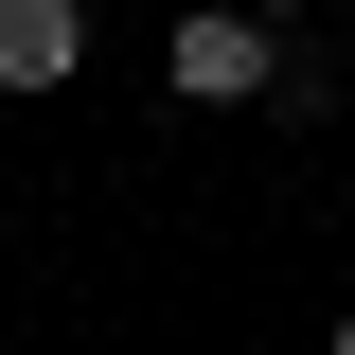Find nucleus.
Masks as SVG:
<instances>
[{"label": "nucleus", "instance_id": "f257e3e1", "mask_svg": "<svg viewBox=\"0 0 355 355\" xmlns=\"http://www.w3.org/2000/svg\"><path fill=\"white\" fill-rule=\"evenodd\" d=\"M266 71H284V18H249V0L160 18V107H266Z\"/></svg>", "mask_w": 355, "mask_h": 355}, {"label": "nucleus", "instance_id": "f03ea898", "mask_svg": "<svg viewBox=\"0 0 355 355\" xmlns=\"http://www.w3.org/2000/svg\"><path fill=\"white\" fill-rule=\"evenodd\" d=\"M71 71H89V0H0V89L18 107H53Z\"/></svg>", "mask_w": 355, "mask_h": 355}, {"label": "nucleus", "instance_id": "7ed1b4c3", "mask_svg": "<svg viewBox=\"0 0 355 355\" xmlns=\"http://www.w3.org/2000/svg\"><path fill=\"white\" fill-rule=\"evenodd\" d=\"M266 125H338V53H320V18H284V71H266Z\"/></svg>", "mask_w": 355, "mask_h": 355}, {"label": "nucleus", "instance_id": "20e7f679", "mask_svg": "<svg viewBox=\"0 0 355 355\" xmlns=\"http://www.w3.org/2000/svg\"><path fill=\"white\" fill-rule=\"evenodd\" d=\"M89 18H160V0H89Z\"/></svg>", "mask_w": 355, "mask_h": 355}, {"label": "nucleus", "instance_id": "39448f33", "mask_svg": "<svg viewBox=\"0 0 355 355\" xmlns=\"http://www.w3.org/2000/svg\"><path fill=\"white\" fill-rule=\"evenodd\" d=\"M249 18H320V0H249Z\"/></svg>", "mask_w": 355, "mask_h": 355}, {"label": "nucleus", "instance_id": "423d86ee", "mask_svg": "<svg viewBox=\"0 0 355 355\" xmlns=\"http://www.w3.org/2000/svg\"><path fill=\"white\" fill-rule=\"evenodd\" d=\"M320 355H355V302H338V338H320Z\"/></svg>", "mask_w": 355, "mask_h": 355}]
</instances>
